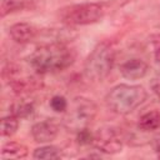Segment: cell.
I'll use <instances>...</instances> for the list:
<instances>
[{
  "mask_svg": "<svg viewBox=\"0 0 160 160\" xmlns=\"http://www.w3.org/2000/svg\"><path fill=\"white\" fill-rule=\"evenodd\" d=\"M75 50L62 42H51L36 48L28 61L36 74H49L65 70L75 61Z\"/></svg>",
  "mask_w": 160,
  "mask_h": 160,
  "instance_id": "1",
  "label": "cell"
},
{
  "mask_svg": "<svg viewBox=\"0 0 160 160\" xmlns=\"http://www.w3.org/2000/svg\"><path fill=\"white\" fill-rule=\"evenodd\" d=\"M148 98V92L141 85L119 84L105 96L106 106L115 114L126 115L140 106Z\"/></svg>",
  "mask_w": 160,
  "mask_h": 160,
  "instance_id": "2",
  "label": "cell"
},
{
  "mask_svg": "<svg viewBox=\"0 0 160 160\" xmlns=\"http://www.w3.org/2000/svg\"><path fill=\"white\" fill-rule=\"evenodd\" d=\"M115 51L108 42L98 44L84 62V75L92 82L102 81L112 70Z\"/></svg>",
  "mask_w": 160,
  "mask_h": 160,
  "instance_id": "3",
  "label": "cell"
},
{
  "mask_svg": "<svg viewBox=\"0 0 160 160\" xmlns=\"http://www.w3.org/2000/svg\"><path fill=\"white\" fill-rule=\"evenodd\" d=\"M96 112L98 106L91 99L76 96L71 100L70 105H68L62 122L66 129L79 132L84 129H88V126L95 119Z\"/></svg>",
  "mask_w": 160,
  "mask_h": 160,
  "instance_id": "4",
  "label": "cell"
},
{
  "mask_svg": "<svg viewBox=\"0 0 160 160\" xmlns=\"http://www.w3.org/2000/svg\"><path fill=\"white\" fill-rule=\"evenodd\" d=\"M58 15L60 21L66 25H90L100 21L105 10L98 2H81L61 8Z\"/></svg>",
  "mask_w": 160,
  "mask_h": 160,
  "instance_id": "5",
  "label": "cell"
},
{
  "mask_svg": "<svg viewBox=\"0 0 160 160\" xmlns=\"http://www.w3.org/2000/svg\"><path fill=\"white\" fill-rule=\"evenodd\" d=\"M2 76L15 94H30L42 88V80L38 75H21L20 70L12 65L4 69Z\"/></svg>",
  "mask_w": 160,
  "mask_h": 160,
  "instance_id": "6",
  "label": "cell"
},
{
  "mask_svg": "<svg viewBox=\"0 0 160 160\" xmlns=\"http://www.w3.org/2000/svg\"><path fill=\"white\" fill-rule=\"evenodd\" d=\"M92 145L101 152L105 154H116L122 149V138L120 131L115 128H102L94 134Z\"/></svg>",
  "mask_w": 160,
  "mask_h": 160,
  "instance_id": "7",
  "label": "cell"
},
{
  "mask_svg": "<svg viewBox=\"0 0 160 160\" xmlns=\"http://www.w3.org/2000/svg\"><path fill=\"white\" fill-rule=\"evenodd\" d=\"M59 134V126L52 120H42L32 125L31 136L36 142L48 144L56 139Z\"/></svg>",
  "mask_w": 160,
  "mask_h": 160,
  "instance_id": "8",
  "label": "cell"
},
{
  "mask_svg": "<svg viewBox=\"0 0 160 160\" xmlns=\"http://www.w3.org/2000/svg\"><path fill=\"white\" fill-rule=\"evenodd\" d=\"M39 29L29 22H16L10 26L9 35L18 44H29L38 39Z\"/></svg>",
  "mask_w": 160,
  "mask_h": 160,
  "instance_id": "9",
  "label": "cell"
},
{
  "mask_svg": "<svg viewBox=\"0 0 160 160\" xmlns=\"http://www.w3.org/2000/svg\"><path fill=\"white\" fill-rule=\"evenodd\" d=\"M149 71L148 64L141 59H130L120 66V72L125 79L139 80L142 79Z\"/></svg>",
  "mask_w": 160,
  "mask_h": 160,
  "instance_id": "10",
  "label": "cell"
},
{
  "mask_svg": "<svg viewBox=\"0 0 160 160\" xmlns=\"http://www.w3.org/2000/svg\"><path fill=\"white\" fill-rule=\"evenodd\" d=\"M28 155V148L16 141H9L1 148V159H24Z\"/></svg>",
  "mask_w": 160,
  "mask_h": 160,
  "instance_id": "11",
  "label": "cell"
},
{
  "mask_svg": "<svg viewBox=\"0 0 160 160\" xmlns=\"http://www.w3.org/2000/svg\"><path fill=\"white\" fill-rule=\"evenodd\" d=\"M138 128L142 131H154L160 129V111L152 110L141 115L138 122Z\"/></svg>",
  "mask_w": 160,
  "mask_h": 160,
  "instance_id": "12",
  "label": "cell"
},
{
  "mask_svg": "<svg viewBox=\"0 0 160 160\" xmlns=\"http://www.w3.org/2000/svg\"><path fill=\"white\" fill-rule=\"evenodd\" d=\"M32 6V0H2L0 6L1 16H6L9 14L21 11Z\"/></svg>",
  "mask_w": 160,
  "mask_h": 160,
  "instance_id": "13",
  "label": "cell"
},
{
  "mask_svg": "<svg viewBox=\"0 0 160 160\" xmlns=\"http://www.w3.org/2000/svg\"><path fill=\"white\" fill-rule=\"evenodd\" d=\"M61 156V151L59 148L54 145H44L34 150L32 158L39 160H55Z\"/></svg>",
  "mask_w": 160,
  "mask_h": 160,
  "instance_id": "14",
  "label": "cell"
},
{
  "mask_svg": "<svg viewBox=\"0 0 160 160\" xmlns=\"http://www.w3.org/2000/svg\"><path fill=\"white\" fill-rule=\"evenodd\" d=\"M19 128V118L10 114L1 119V135L2 136H12Z\"/></svg>",
  "mask_w": 160,
  "mask_h": 160,
  "instance_id": "15",
  "label": "cell"
},
{
  "mask_svg": "<svg viewBox=\"0 0 160 160\" xmlns=\"http://www.w3.org/2000/svg\"><path fill=\"white\" fill-rule=\"evenodd\" d=\"M34 111V104L32 101H26V100H20L15 102L11 106V114L15 115L16 118H26Z\"/></svg>",
  "mask_w": 160,
  "mask_h": 160,
  "instance_id": "16",
  "label": "cell"
},
{
  "mask_svg": "<svg viewBox=\"0 0 160 160\" xmlns=\"http://www.w3.org/2000/svg\"><path fill=\"white\" fill-rule=\"evenodd\" d=\"M68 105L69 104H68L66 99L64 96H60V95H55L50 100V106L56 112H65L68 109Z\"/></svg>",
  "mask_w": 160,
  "mask_h": 160,
  "instance_id": "17",
  "label": "cell"
},
{
  "mask_svg": "<svg viewBox=\"0 0 160 160\" xmlns=\"http://www.w3.org/2000/svg\"><path fill=\"white\" fill-rule=\"evenodd\" d=\"M150 42L154 49V58L155 61L160 65V34H152L150 36Z\"/></svg>",
  "mask_w": 160,
  "mask_h": 160,
  "instance_id": "18",
  "label": "cell"
},
{
  "mask_svg": "<svg viewBox=\"0 0 160 160\" xmlns=\"http://www.w3.org/2000/svg\"><path fill=\"white\" fill-rule=\"evenodd\" d=\"M92 140H94V135L88 129H84V130L78 132V141L80 144H82V145L92 144Z\"/></svg>",
  "mask_w": 160,
  "mask_h": 160,
  "instance_id": "19",
  "label": "cell"
},
{
  "mask_svg": "<svg viewBox=\"0 0 160 160\" xmlns=\"http://www.w3.org/2000/svg\"><path fill=\"white\" fill-rule=\"evenodd\" d=\"M152 90H154V92L156 94L158 99L160 100V81H158L156 84H154V86H152Z\"/></svg>",
  "mask_w": 160,
  "mask_h": 160,
  "instance_id": "20",
  "label": "cell"
}]
</instances>
